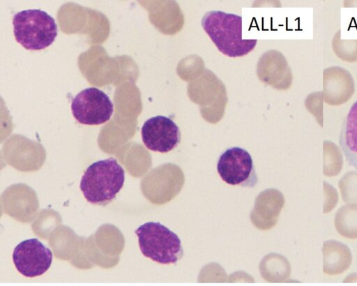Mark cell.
I'll return each mask as SVG.
<instances>
[{
	"instance_id": "6da1fadb",
	"label": "cell",
	"mask_w": 357,
	"mask_h": 286,
	"mask_svg": "<svg viewBox=\"0 0 357 286\" xmlns=\"http://www.w3.org/2000/svg\"><path fill=\"white\" fill-rule=\"evenodd\" d=\"M202 25L218 50L229 57L248 54L256 46L255 39L242 38V17L220 10L206 13Z\"/></svg>"
},
{
	"instance_id": "7a4b0ae2",
	"label": "cell",
	"mask_w": 357,
	"mask_h": 286,
	"mask_svg": "<svg viewBox=\"0 0 357 286\" xmlns=\"http://www.w3.org/2000/svg\"><path fill=\"white\" fill-rule=\"evenodd\" d=\"M125 171L114 158L100 160L90 165L80 181V189L91 204L107 205L122 188Z\"/></svg>"
},
{
	"instance_id": "3957f363",
	"label": "cell",
	"mask_w": 357,
	"mask_h": 286,
	"mask_svg": "<svg viewBox=\"0 0 357 286\" xmlns=\"http://www.w3.org/2000/svg\"><path fill=\"white\" fill-rule=\"evenodd\" d=\"M135 234L142 255L161 264H174L183 256L178 235L159 222L140 225Z\"/></svg>"
},
{
	"instance_id": "277c9868",
	"label": "cell",
	"mask_w": 357,
	"mask_h": 286,
	"mask_svg": "<svg viewBox=\"0 0 357 286\" xmlns=\"http://www.w3.org/2000/svg\"><path fill=\"white\" fill-rule=\"evenodd\" d=\"M16 41L29 50L49 47L57 36L54 19L40 9H28L16 13L13 18Z\"/></svg>"
},
{
	"instance_id": "5b68a950",
	"label": "cell",
	"mask_w": 357,
	"mask_h": 286,
	"mask_svg": "<svg viewBox=\"0 0 357 286\" xmlns=\"http://www.w3.org/2000/svg\"><path fill=\"white\" fill-rule=\"evenodd\" d=\"M217 171L222 181L231 186L253 188L258 183L252 157L241 147L225 150L219 157Z\"/></svg>"
},
{
	"instance_id": "8992f818",
	"label": "cell",
	"mask_w": 357,
	"mask_h": 286,
	"mask_svg": "<svg viewBox=\"0 0 357 286\" xmlns=\"http://www.w3.org/2000/svg\"><path fill=\"white\" fill-rule=\"evenodd\" d=\"M71 111L74 118L84 125H100L109 120L114 105L109 96L96 87H89L73 99Z\"/></svg>"
},
{
	"instance_id": "52a82bcc",
	"label": "cell",
	"mask_w": 357,
	"mask_h": 286,
	"mask_svg": "<svg viewBox=\"0 0 357 286\" xmlns=\"http://www.w3.org/2000/svg\"><path fill=\"white\" fill-rule=\"evenodd\" d=\"M52 259V251L37 239L20 242L13 253V261L16 269L28 278L45 273L50 269Z\"/></svg>"
},
{
	"instance_id": "ba28073f",
	"label": "cell",
	"mask_w": 357,
	"mask_h": 286,
	"mask_svg": "<svg viewBox=\"0 0 357 286\" xmlns=\"http://www.w3.org/2000/svg\"><path fill=\"white\" fill-rule=\"evenodd\" d=\"M145 146L153 151L167 153L177 146L181 140L178 126L165 116H155L147 119L141 130Z\"/></svg>"
},
{
	"instance_id": "9c48e42d",
	"label": "cell",
	"mask_w": 357,
	"mask_h": 286,
	"mask_svg": "<svg viewBox=\"0 0 357 286\" xmlns=\"http://www.w3.org/2000/svg\"><path fill=\"white\" fill-rule=\"evenodd\" d=\"M323 98L328 105H340L353 96L355 85L351 73L347 70L332 66L323 73Z\"/></svg>"
},
{
	"instance_id": "30bf717a",
	"label": "cell",
	"mask_w": 357,
	"mask_h": 286,
	"mask_svg": "<svg viewBox=\"0 0 357 286\" xmlns=\"http://www.w3.org/2000/svg\"><path fill=\"white\" fill-rule=\"evenodd\" d=\"M323 271L326 275L334 276L344 273L352 262L349 248L335 240H328L323 243Z\"/></svg>"
},
{
	"instance_id": "8fae6325",
	"label": "cell",
	"mask_w": 357,
	"mask_h": 286,
	"mask_svg": "<svg viewBox=\"0 0 357 286\" xmlns=\"http://www.w3.org/2000/svg\"><path fill=\"white\" fill-rule=\"evenodd\" d=\"M339 142L348 163L357 170V100L344 119Z\"/></svg>"
},
{
	"instance_id": "7c38bea8",
	"label": "cell",
	"mask_w": 357,
	"mask_h": 286,
	"mask_svg": "<svg viewBox=\"0 0 357 286\" xmlns=\"http://www.w3.org/2000/svg\"><path fill=\"white\" fill-rule=\"evenodd\" d=\"M334 223L337 232L342 236L356 239L357 204H347L340 208L335 214Z\"/></svg>"
},
{
	"instance_id": "4fadbf2b",
	"label": "cell",
	"mask_w": 357,
	"mask_h": 286,
	"mask_svg": "<svg viewBox=\"0 0 357 286\" xmlns=\"http://www.w3.org/2000/svg\"><path fill=\"white\" fill-rule=\"evenodd\" d=\"M343 165V158L340 149L333 142H324L323 173L326 176L337 175Z\"/></svg>"
},
{
	"instance_id": "5bb4252c",
	"label": "cell",
	"mask_w": 357,
	"mask_h": 286,
	"mask_svg": "<svg viewBox=\"0 0 357 286\" xmlns=\"http://www.w3.org/2000/svg\"><path fill=\"white\" fill-rule=\"evenodd\" d=\"M338 186L344 202L357 203V172L346 173L339 181Z\"/></svg>"
},
{
	"instance_id": "9a60e30c",
	"label": "cell",
	"mask_w": 357,
	"mask_h": 286,
	"mask_svg": "<svg viewBox=\"0 0 357 286\" xmlns=\"http://www.w3.org/2000/svg\"><path fill=\"white\" fill-rule=\"evenodd\" d=\"M322 97L321 92H316L310 94L305 100L306 107L314 115L321 126H322Z\"/></svg>"
},
{
	"instance_id": "2e32d148",
	"label": "cell",
	"mask_w": 357,
	"mask_h": 286,
	"mask_svg": "<svg viewBox=\"0 0 357 286\" xmlns=\"http://www.w3.org/2000/svg\"><path fill=\"white\" fill-rule=\"evenodd\" d=\"M324 203L323 213L331 212L336 206L338 201V194L336 190L326 181H324Z\"/></svg>"
},
{
	"instance_id": "e0dca14e",
	"label": "cell",
	"mask_w": 357,
	"mask_h": 286,
	"mask_svg": "<svg viewBox=\"0 0 357 286\" xmlns=\"http://www.w3.org/2000/svg\"><path fill=\"white\" fill-rule=\"evenodd\" d=\"M357 282V273H353L344 280V283Z\"/></svg>"
}]
</instances>
